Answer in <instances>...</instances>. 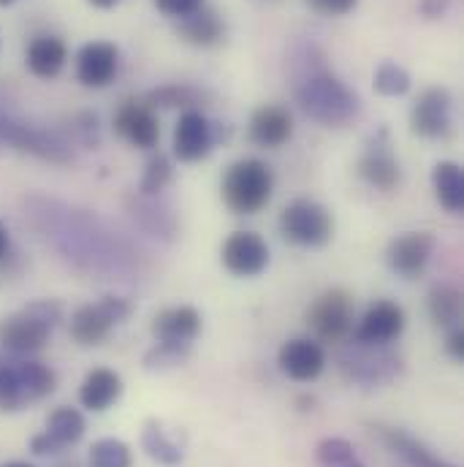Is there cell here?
<instances>
[{
	"instance_id": "cell-16",
	"label": "cell",
	"mask_w": 464,
	"mask_h": 467,
	"mask_svg": "<svg viewBox=\"0 0 464 467\" xmlns=\"http://www.w3.org/2000/svg\"><path fill=\"white\" fill-rule=\"evenodd\" d=\"M280 369L296 383H313L326 369V350L310 337H294L277 350Z\"/></svg>"
},
{
	"instance_id": "cell-5",
	"label": "cell",
	"mask_w": 464,
	"mask_h": 467,
	"mask_svg": "<svg viewBox=\"0 0 464 467\" xmlns=\"http://www.w3.org/2000/svg\"><path fill=\"white\" fill-rule=\"evenodd\" d=\"M280 234L299 247H324L335 236V218L313 199H294L280 213Z\"/></svg>"
},
{
	"instance_id": "cell-35",
	"label": "cell",
	"mask_w": 464,
	"mask_h": 467,
	"mask_svg": "<svg viewBox=\"0 0 464 467\" xmlns=\"http://www.w3.org/2000/svg\"><path fill=\"white\" fill-rule=\"evenodd\" d=\"M155 8L171 19H185L191 14H196L199 8H204V0H152Z\"/></svg>"
},
{
	"instance_id": "cell-43",
	"label": "cell",
	"mask_w": 464,
	"mask_h": 467,
	"mask_svg": "<svg viewBox=\"0 0 464 467\" xmlns=\"http://www.w3.org/2000/svg\"><path fill=\"white\" fill-rule=\"evenodd\" d=\"M14 0H0V5H11Z\"/></svg>"
},
{
	"instance_id": "cell-13",
	"label": "cell",
	"mask_w": 464,
	"mask_h": 467,
	"mask_svg": "<svg viewBox=\"0 0 464 467\" xmlns=\"http://www.w3.org/2000/svg\"><path fill=\"white\" fill-rule=\"evenodd\" d=\"M405 332V310L391 299H377L366 307L364 318L353 329L358 346H388Z\"/></svg>"
},
{
	"instance_id": "cell-39",
	"label": "cell",
	"mask_w": 464,
	"mask_h": 467,
	"mask_svg": "<svg viewBox=\"0 0 464 467\" xmlns=\"http://www.w3.org/2000/svg\"><path fill=\"white\" fill-rule=\"evenodd\" d=\"M8 250H11V239H8V229H5V226H3V221H0V261H5Z\"/></svg>"
},
{
	"instance_id": "cell-21",
	"label": "cell",
	"mask_w": 464,
	"mask_h": 467,
	"mask_svg": "<svg viewBox=\"0 0 464 467\" xmlns=\"http://www.w3.org/2000/svg\"><path fill=\"white\" fill-rule=\"evenodd\" d=\"M201 332V313L191 305L166 307L152 318V335L163 343H185L191 346Z\"/></svg>"
},
{
	"instance_id": "cell-17",
	"label": "cell",
	"mask_w": 464,
	"mask_h": 467,
	"mask_svg": "<svg viewBox=\"0 0 464 467\" xmlns=\"http://www.w3.org/2000/svg\"><path fill=\"white\" fill-rule=\"evenodd\" d=\"M115 130L130 147L152 150L160 139V119L152 107L130 99V101H122V107L117 109Z\"/></svg>"
},
{
	"instance_id": "cell-33",
	"label": "cell",
	"mask_w": 464,
	"mask_h": 467,
	"mask_svg": "<svg viewBox=\"0 0 464 467\" xmlns=\"http://www.w3.org/2000/svg\"><path fill=\"white\" fill-rule=\"evenodd\" d=\"M171 174H174L171 161L163 152L152 155L144 169V177H141V196H158L171 182Z\"/></svg>"
},
{
	"instance_id": "cell-41",
	"label": "cell",
	"mask_w": 464,
	"mask_h": 467,
	"mask_svg": "<svg viewBox=\"0 0 464 467\" xmlns=\"http://www.w3.org/2000/svg\"><path fill=\"white\" fill-rule=\"evenodd\" d=\"M0 467H33V465H27V462H5V465H0Z\"/></svg>"
},
{
	"instance_id": "cell-31",
	"label": "cell",
	"mask_w": 464,
	"mask_h": 467,
	"mask_svg": "<svg viewBox=\"0 0 464 467\" xmlns=\"http://www.w3.org/2000/svg\"><path fill=\"white\" fill-rule=\"evenodd\" d=\"M375 90L386 99H399L410 90V74L399 66V63H380L377 71H375Z\"/></svg>"
},
{
	"instance_id": "cell-3",
	"label": "cell",
	"mask_w": 464,
	"mask_h": 467,
	"mask_svg": "<svg viewBox=\"0 0 464 467\" xmlns=\"http://www.w3.org/2000/svg\"><path fill=\"white\" fill-rule=\"evenodd\" d=\"M274 191V171L258 158L236 161L223 177V202L236 215L261 213Z\"/></svg>"
},
{
	"instance_id": "cell-20",
	"label": "cell",
	"mask_w": 464,
	"mask_h": 467,
	"mask_svg": "<svg viewBox=\"0 0 464 467\" xmlns=\"http://www.w3.org/2000/svg\"><path fill=\"white\" fill-rule=\"evenodd\" d=\"M294 136V117L280 104H263L250 117V141L263 150H277Z\"/></svg>"
},
{
	"instance_id": "cell-4",
	"label": "cell",
	"mask_w": 464,
	"mask_h": 467,
	"mask_svg": "<svg viewBox=\"0 0 464 467\" xmlns=\"http://www.w3.org/2000/svg\"><path fill=\"white\" fill-rule=\"evenodd\" d=\"M57 389V375L44 361L0 364V410H22L30 402L49 397Z\"/></svg>"
},
{
	"instance_id": "cell-2",
	"label": "cell",
	"mask_w": 464,
	"mask_h": 467,
	"mask_svg": "<svg viewBox=\"0 0 464 467\" xmlns=\"http://www.w3.org/2000/svg\"><path fill=\"white\" fill-rule=\"evenodd\" d=\"M60 321H63V307L57 302H52V299L33 302L25 310L0 321V343H3V348L16 353V356L36 353L49 343L52 329Z\"/></svg>"
},
{
	"instance_id": "cell-11",
	"label": "cell",
	"mask_w": 464,
	"mask_h": 467,
	"mask_svg": "<svg viewBox=\"0 0 464 467\" xmlns=\"http://www.w3.org/2000/svg\"><path fill=\"white\" fill-rule=\"evenodd\" d=\"M454 99L446 88L424 90L410 109V130L421 139H446L451 133Z\"/></svg>"
},
{
	"instance_id": "cell-14",
	"label": "cell",
	"mask_w": 464,
	"mask_h": 467,
	"mask_svg": "<svg viewBox=\"0 0 464 467\" xmlns=\"http://www.w3.org/2000/svg\"><path fill=\"white\" fill-rule=\"evenodd\" d=\"M221 261L236 277H255L269 266V244L261 234L233 232L221 247Z\"/></svg>"
},
{
	"instance_id": "cell-8",
	"label": "cell",
	"mask_w": 464,
	"mask_h": 467,
	"mask_svg": "<svg viewBox=\"0 0 464 467\" xmlns=\"http://www.w3.org/2000/svg\"><path fill=\"white\" fill-rule=\"evenodd\" d=\"M353 313H356V307H353V296L348 291L332 288L310 305L307 324L318 340L343 343L348 335H353Z\"/></svg>"
},
{
	"instance_id": "cell-25",
	"label": "cell",
	"mask_w": 464,
	"mask_h": 467,
	"mask_svg": "<svg viewBox=\"0 0 464 467\" xmlns=\"http://www.w3.org/2000/svg\"><path fill=\"white\" fill-rule=\"evenodd\" d=\"M380 441L410 467H457L446 462L443 457H438L435 451H429L421 441H416L413 435H407L405 430H394V427H377Z\"/></svg>"
},
{
	"instance_id": "cell-23",
	"label": "cell",
	"mask_w": 464,
	"mask_h": 467,
	"mask_svg": "<svg viewBox=\"0 0 464 467\" xmlns=\"http://www.w3.org/2000/svg\"><path fill=\"white\" fill-rule=\"evenodd\" d=\"M177 36L191 47L210 49V47H218L226 38V22L215 8L204 5L196 14L177 22Z\"/></svg>"
},
{
	"instance_id": "cell-9",
	"label": "cell",
	"mask_w": 464,
	"mask_h": 467,
	"mask_svg": "<svg viewBox=\"0 0 464 467\" xmlns=\"http://www.w3.org/2000/svg\"><path fill=\"white\" fill-rule=\"evenodd\" d=\"M218 144V122L199 109H188L180 115V122L174 128V155L182 163H196L212 152Z\"/></svg>"
},
{
	"instance_id": "cell-12",
	"label": "cell",
	"mask_w": 464,
	"mask_h": 467,
	"mask_svg": "<svg viewBox=\"0 0 464 467\" xmlns=\"http://www.w3.org/2000/svg\"><path fill=\"white\" fill-rule=\"evenodd\" d=\"M85 416L77 410V408H57L49 413L46 419V430L33 435L30 438V451L38 454V457H46V454H60L63 449L68 446H77L82 438H85Z\"/></svg>"
},
{
	"instance_id": "cell-32",
	"label": "cell",
	"mask_w": 464,
	"mask_h": 467,
	"mask_svg": "<svg viewBox=\"0 0 464 467\" xmlns=\"http://www.w3.org/2000/svg\"><path fill=\"white\" fill-rule=\"evenodd\" d=\"M133 454L130 446L117 441V438H104L96 441L90 449V467H130Z\"/></svg>"
},
{
	"instance_id": "cell-7",
	"label": "cell",
	"mask_w": 464,
	"mask_h": 467,
	"mask_svg": "<svg viewBox=\"0 0 464 467\" xmlns=\"http://www.w3.org/2000/svg\"><path fill=\"white\" fill-rule=\"evenodd\" d=\"M130 302L122 296H101L98 302L85 305L71 316V337L82 348L101 346L117 324H122L130 316Z\"/></svg>"
},
{
	"instance_id": "cell-36",
	"label": "cell",
	"mask_w": 464,
	"mask_h": 467,
	"mask_svg": "<svg viewBox=\"0 0 464 467\" xmlns=\"http://www.w3.org/2000/svg\"><path fill=\"white\" fill-rule=\"evenodd\" d=\"M307 3L313 11L326 14V16H345L358 5V0H307Z\"/></svg>"
},
{
	"instance_id": "cell-18",
	"label": "cell",
	"mask_w": 464,
	"mask_h": 467,
	"mask_svg": "<svg viewBox=\"0 0 464 467\" xmlns=\"http://www.w3.org/2000/svg\"><path fill=\"white\" fill-rule=\"evenodd\" d=\"M119 71V49L112 41H90L77 55V79L85 88L101 90L112 85Z\"/></svg>"
},
{
	"instance_id": "cell-42",
	"label": "cell",
	"mask_w": 464,
	"mask_h": 467,
	"mask_svg": "<svg viewBox=\"0 0 464 467\" xmlns=\"http://www.w3.org/2000/svg\"><path fill=\"white\" fill-rule=\"evenodd\" d=\"M345 467H364V465H361V462H356V460H353V462H348V465H345Z\"/></svg>"
},
{
	"instance_id": "cell-15",
	"label": "cell",
	"mask_w": 464,
	"mask_h": 467,
	"mask_svg": "<svg viewBox=\"0 0 464 467\" xmlns=\"http://www.w3.org/2000/svg\"><path fill=\"white\" fill-rule=\"evenodd\" d=\"M435 250V236L429 232H407L388 242L386 261L394 275L405 280H416L424 275Z\"/></svg>"
},
{
	"instance_id": "cell-40",
	"label": "cell",
	"mask_w": 464,
	"mask_h": 467,
	"mask_svg": "<svg viewBox=\"0 0 464 467\" xmlns=\"http://www.w3.org/2000/svg\"><path fill=\"white\" fill-rule=\"evenodd\" d=\"M90 5H96V8H115L117 3H122V0H88Z\"/></svg>"
},
{
	"instance_id": "cell-29",
	"label": "cell",
	"mask_w": 464,
	"mask_h": 467,
	"mask_svg": "<svg viewBox=\"0 0 464 467\" xmlns=\"http://www.w3.org/2000/svg\"><path fill=\"white\" fill-rule=\"evenodd\" d=\"M204 101V93L199 88H191V85H163L158 90H150L144 104L152 107V109H196L199 104Z\"/></svg>"
},
{
	"instance_id": "cell-30",
	"label": "cell",
	"mask_w": 464,
	"mask_h": 467,
	"mask_svg": "<svg viewBox=\"0 0 464 467\" xmlns=\"http://www.w3.org/2000/svg\"><path fill=\"white\" fill-rule=\"evenodd\" d=\"M188 356H191V346L158 340L152 348L144 353V369H150V372H169V369L182 367L188 361Z\"/></svg>"
},
{
	"instance_id": "cell-38",
	"label": "cell",
	"mask_w": 464,
	"mask_h": 467,
	"mask_svg": "<svg viewBox=\"0 0 464 467\" xmlns=\"http://www.w3.org/2000/svg\"><path fill=\"white\" fill-rule=\"evenodd\" d=\"M446 8H449V0H421V11H424V16H429V19L443 16Z\"/></svg>"
},
{
	"instance_id": "cell-10",
	"label": "cell",
	"mask_w": 464,
	"mask_h": 467,
	"mask_svg": "<svg viewBox=\"0 0 464 467\" xmlns=\"http://www.w3.org/2000/svg\"><path fill=\"white\" fill-rule=\"evenodd\" d=\"M358 174H361L364 182H369L377 191H386L388 193V191L399 188L402 169H399V161L394 158V150H391V141H388V130L386 128H380L369 139L364 155L358 158Z\"/></svg>"
},
{
	"instance_id": "cell-22",
	"label": "cell",
	"mask_w": 464,
	"mask_h": 467,
	"mask_svg": "<svg viewBox=\"0 0 464 467\" xmlns=\"http://www.w3.org/2000/svg\"><path fill=\"white\" fill-rule=\"evenodd\" d=\"M119 397H122V378L109 367L90 369L79 386V402H82V408H88L93 413L109 410Z\"/></svg>"
},
{
	"instance_id": "cell-24",
	"label": "cell",
	"mask_w": 464,
	"mask_h": 467,
	"mask_svg": "<svg viewBox=\"0 0 464 467\" xmlns=\"http://www.w3.org/2000/svg\"><path fill=\"white\" fill-rule=\"evenodd\" d=\"M25 60H27V68H30L33 77L55 79L66 68L68 49H66V44L57 36H38V38L30 41Z\"/></svg>"
},
{
	"instance_id": "cell-37",
	"label": "cell",
	"mask_w": 464,
	"mask_h": 467,
	"mask_svg": "<svg viewBox=\"0 0 464 467\" xmlns=\"http://www.w3.org/2000/svg\"><path fill=\"white\" fill-rule=\"evenodd\" d=\"M446 350H449V353H451L457 361H464V329L462 327H454V329H449Z\"/></svg>"
},
{
	"instance_id": "cell-34",
	"label": "cell",
	"mask_w": 464,
	"mask_h": 467,
	"mask_svg": "<svg viewBox=\"0 0 464 467\" xmlns=\"http://www.w3.org/2000/svg\"><path fill=\"white\" fill-rule=\"evenodd\" d=\"M315 460L324 467H345L356 460V454L345 438H326L315 446Z\"/></svg>"
},
{
	"instance_id": "cell-27",
	"label": "cell",
	"mask_w": 464,
	"mask_h": 467,
	"mask_svg": "<svg viewBox=\"0 0 464 467\" xmlns=\"http://www.w3.org/2000/svg\"><path fill=\"white\" fill-rule=\"evenodd\" d=\"M432 185H435V196L438 202L459 215L464 210V174L462 166L454 163V161H440L435 169H432Z\"/></svg>"
},
{
	"instance_id": "cell-26",
	"label": "cell",
	"mask_w": 464,
	"mask_h": 467,
	"mask_svg": "<svg viewBox=\"0 0 464 467\" xmlns=\"http://www.w3.org/2000/svg\"><path fill=\"white\" fill-rule=\"evenodd\" d=\"M343 369L358 383H386L399 372V358L391 353H353L343 358Z\"/></svg>"
},
{
	"instance_id": "cell-1",
	"label": "cell",
	"mask_w": 464,
	"mask_h": 467,
	"mask_svg": "<svg viewBox=\"0 0 464 467\" xmlns=\"http://www.w3.org/2000/svg\"><path fill=\"white\" fill-rule=\"evenodd\" d=\"M296 101L304 115L326 128H343L361 112L358 96L326 68H315L296 82Z\"/></svg>"
},
{
	"instance_id": "cell-6",
	"label": "cell",
	"mask_w": 464,
	"mask_h": 467,
	"mask_svg": "<svg viewBox=\"0 0 464 467\" xmlns=\"http://www.w3.org/2000/svg\"><path fill=\"white\" fill-rule=\"evenodd\" d=\"M0 141L11 144L19 152H30L41 161H52V163L71 161V147L57 133H49V130L8 115L3 109H0Z\"/></svg>"
},
{
	"instance_id": "cell-28",
	"label": "cell",
	"mask_w": 464,
	"mask_h": 467,
	"mask_svg": "<svg viewBox=\"0 0 464 467\" xmlns=\"http://www.w3.org/2000/svg\"><path fill=\"white\" fill-rule=\"evenodd\" d=\"M429 316L438 327L443 329H454V327H462V294L454 288V285H435L429 291Z\"/></svg>"
},
{
	"instance_id": "cell-19",
	"label": "cell",
	"mask_w": 464,
	"mask_h": 467,
	"mask_svg": "<svg viewBox=\"0 0 464 467\" xmlns=\"http://www.w3.org/2000/svg\"><path fill=\"white\" fill-rule=\"evenodd\" d=\"M141 449L158 465H180L185 460V432L163 419H150L141 430Z\"/></svg>"
}]
</instances>
